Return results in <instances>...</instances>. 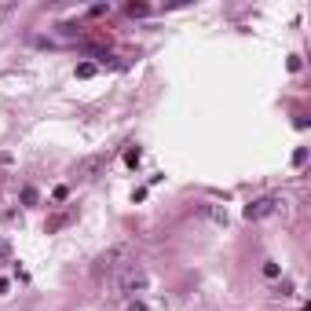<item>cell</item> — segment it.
I'll return each instance as SVG.
<instances>
[{"label": "cell", "instance_id": "6da1fadb", "mask_svg": "<svg viewBox=\"0 0 311 311\" xmlns=\"http://www.w3.org/2000/svg\"><path fill=\"white\" fill-rule=\"evenodd\" d=\"M136 263V246L132 242H117V246H110L106 253H99L96 263H92V275L96 278H117L125 267Z\"/></svg>", "mask_w": 311, "mask_h": 311}, {"label": "cell", "instance_id": "7a4b0ae2", "mask_svg": "<svg viewBox=\"0 0 311 311\" xmlns=\"http://www.w3.org/2000/svg\"><path fill=\"white\" fill-rule=\"evenodd\" d=\"M117 278H121V297H132L136 289H147V271L139 267V263H132V267H125Z\"/></svg>", "mask_w": 311, "mask_h": 311}, {"label": "cell", "instance_id": "3957f363", "mask_svg": "<svg viewBox=\"0 0 311 311\" xmlns=\"http://www.w3.org/2000/svg\"><path fill=\"white\" fill-rule=\"evenodd\" d=\"M278 205H286L278 194H263V198H257V202L246 205V220H263V216H271Z\"/></svg>", "mask_w": 311, "mask_h": 311}, {"label": "cell", "instance_id": "277c9868", "mask_svg": "<svg viewBox=\"0 0 311 311\" xmlns=\"http://www.w3.org/2000/svg\"><path fill=\"white\" fill-rule=\"evenodd\" d=\"M106 165V154H92V157H84V161L77 165V180L81 183H88V180H96V172Z\"/></svg>", "mask_w": 311, "mask_h": 311}, {"label": "cell", "instance_id": "5b68a950", "mask_svg": "<svg viewBox=\"0 0 311 311\" xmlns=\"http://www.w3.org/2000/svg\"><path fill=\"white\" fill-rule=\"evenodd\" d=\"M92 73H96V66H92V62H84V66H77V77H92Z\"/></svg>", "mask_w": 311, "mask_h": 311}, {"label": "cell", "instance_id": "8992f818", "mask_svg": "<svg viewBox=\"0 0 311 311\" xmlns=\"http://www.w3.org/2000/svg\"><path fill=\"white\" fill-rule=\"evenodd\" d=\"M22 202H26V205L37 202V191H33V187H26V191H22Z\"/></svg>", "mask_w": 311, "mask_h": 311}, {"label": "cell", "instance_id": "52a82bcc", "mask_svg": "<svg viewBox=\"0 0 311 311\" xmlns=\"http://www.w3.org/2000/svg\"><path fill=\"white\" fill-rule=\"evenodd\" d=\"M263 275H267V278H278V263H263Z\"/></svg>", "mask_w": 311, "mask_h": 311}]
</instances>
